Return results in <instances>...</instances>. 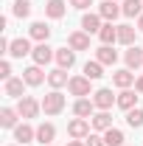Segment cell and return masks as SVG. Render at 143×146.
<instances>
[{
	"label": "cell",
	"mask_w": 143,
	"mask_h": 146,
	"mask_svg": "<svg viewBox=\"0 0 143 146\" xmlns=\"http://www.w3.org/2000/svg\"><path fill=\"white\" fill-rule=\"evenodd\" d=\"M42 110H45V115H59V112L65 110V96L59 90L48 93V96L42 98Z\"/></svg>",
	"instance_id": "1"
},
{
	"label": "cell",
	"mask_w": 143,
	"mask_h": 146,
	"mask_svg": "<svg viewBox=\"0 0 143 146\" xmlns=\"http://www.w3.org/2000/svg\"><path fill=\"white\" fill-rule=\"evenodd\" d=\"M39 107H42V104H36V98L23 96V98H20V104H17V112H20V118H36Z\"/></svg>",
	"instance_id": "2"
},
{
	"label": "cell",
	"mask_w": 143,
	"mask_h": 146,
	"mask_svg": "<svg viewBox=\"0 0 143 146\" xmlns=\"http://www.w3.org/2000/svg\"><path fill=\"white\" fill-rule=\"evenodd\" d=\"M115 101H118V98H115V96H112V90H107V87H101V90L93 93V104H95L98 110H109Z\"/></svg>",
	"instance_id": "3"
},
{
	"label": "cell",
	"mask_w": 143,
	"mask_h": 146,
	"mask_svg": "<svg viewBox=\"0 0 143 146\" xmlns=\"http://www.w3.org/2000/svg\"><path fill=\"white\" fill-rule=\"evenodd\" d=\"M90 82L93 79H87V76H73L70 82H68V90L73 96H90Z\"/></svg>",
	"instance_id": "4"
},
{
	"label": "cell",
	"mask_w": 143,
	"mask_h": 146,
	"mask_svg": "<svg viewBox=\"0 0 143 146\" xmlns=\"http://www.w3.org/2000/svg\"><path fill=\"white\" fill-rule=\"evenodd\" d=\"M31 56H34V62H36V65L42 68V65H48V62H51L56 54H54V48H48V42H39V45L34 48V54H31Z\"/></svg>",
	"instance_id": "5"
},
{
	"label": "cell",
	"mask_w": 143,
	"mask_h": 146,
	"mask_svg": "<svg viewBox=\"0 0 143 146\" xmlns=\"http://www.w3.org/2000/svg\"><path fill=\"white\" fill-rule=\"evenodd\" d=\"M68 45H70L73 51H87L90 48V34L87 31H73V34L68 36Z\"/></svg>",
	"instance_id": "6"
},
{
	"label": "cell",
	"mask_w": 143,
	"mask_h": 146,
	"mask_svg": "<svg viewBox=\"0 0 143 146\" xmlns=\"http://www.w3.org/2000/svg\"><path fill=\"white\" fill-rule=\"evenodd\" d=\"M9 54L14 56V59H23L25 54H34V48H31V42H28V39H23V36H20V39H11Z\"/></svg>",
	"instance_id": "7"
},
{
	"label": "cell",
	"mask_w": 143,
	"mask_h": 146,
	"mask_svg": "<svg viewBox=\"0 0 143 146\" xmlns=\"http://www.w3.org/2000/svg\"><path fill=\"white\" fill-rule=\"evenodd\" d=\"M68 132H70V138H76V141H81V138H87V135H90V124L84 121V118H76V121H70V127H68Z\"/></svg>",
	"instance_id": "8"
},
{
	"label": "cell",
	"mask_w": 143,
	"mask_h": 146,
	"mask_svg": "<svg viewBox=\"0 0 143 146\" xmlns=\"http://www.w3.org/2000/svg\"><path fill=\"white\" fill-rule=\"evenodd\" d=\"M56 62H59V68L62 70H70L73 62H76V51H68V48H56Z\"/></svg>",
	"instance_id": "9"
},
{
	"label": "cell",
	"mask_w": 143,
	"mask_h": 146,
	"mask_svg": "<svg viewBox=\"0 0 143 146\" xmlns=\"http://www.w3.org/2000/svg\"><path fill=\"white\" fill-rule=\"evenodd\" d=\"M23 79H25V84H42L48 76L42 73L39 65H31V68H25V70H23Z\"/></svg>",
	"instance_id": "10"
},
{
	"label": "cell",
	"mask_w": 143,
	"mask_h": 146,
	"mask_svg": "<svg viewBox=\"0 0 143 146\" xmlns=\"http://www.w3.org/2000/svg\"><path fill=\"white\" fill-rule=\"evenodd\" d=\"M101 14H84V17H81V28H84V31H87V34H98V31H101Z\"/></svg>",
	"instance_id": "11"
},
{
	"label": "cell",
	"mask_w": 143,
	"mask_h": 146,
	"mask_svg": "<svg viewBox=\"0 0 143 146\" xmlns=\"http://www.w3.org/2000/svg\"><path fill=\"white\" fill-rule=\"evenodd\" d=\"M65 6H68L65 0H48L45 3V14L51 20H59V17H65Z\"/></svg>",
	"instance_id": "12"
},
{
	"label": "cell",
	"mask_w": 143,
	"mask_h": 146,
	"mask_svg": "<svg viewBox=\"0 0 143 146\" xmlns=\"http://www.w3.org/2000/svg\"><path fill=\"white\" fill-rule=\"evenodd\" d=\"M121 11H124V9H118V3H115V0H104V3L98 6V14H101L104 20H115Z\"/></svg>",
	"instance_id": "13"
},
{
	"label": "cell",
	"mask_w": 143,
	"mask_h": 146,
	"mask_svg": "<svg viewBox=\"0 0 143 146\" xmlns=\"http://www.w3.org/2000/svg\"><path fill=\"white\" fill-rule=\"evenodd\" d=\"M124 59H126V68H129V70H132V68H140L143 65V51L138 45H129V51H126Z\"/></svg>",
	"instance_id": "14"
},
{
	"label": "cell",
	"mask_w": 143,
	"mask_h": 146,
	"mask_svg": "<svg viewBox=\"0 0 143 146\" xmlns=\"http://www.w3.org/2000/svg\"><path fill=\"white\" fill-rule=\"evenodd\" d=\"M36 138V132L28 124H20V127H14V141H20V143H31Z\"/></svg>",
	"instance_id": "15"
},
{
	"label": "cell",
	"mask_w": 143,
	"mask_h": 146,
	"mask_svg": "<svg viewBox=\"0 0 143 146\" xmlns=\"http://www.w3.org/2000/svg\"><path fill=\"white\" fill-rule=\"evenodd\" d=\"M95 59H98L101 65H115V62H118V54H115L109 45H101V48L95 51Z\"/></svg>",
	"instance_id": "16"
},
{
	"label": "cell",
	"mask_w": 143,
	"mask_h": 146,
	"mask_svg": "<svg viewBox=\"0 0 143 146\" xmlns=\"http://www.w3.org/2000/svg\"><path fill=\"white\" fill-rule=\"evenodd\" d=\"M132 82H135V73L129 70V68H126V70H118L115 76H112V84H115V87H124V90L132 84Z\"/></svg>",
	"instance_id": "17"
},
{
	"label": "cell",
	"mask_w": 143,
	"mask_h": 146,
	"mask_svg": "<svg viewBox=\"0 0 143 146\" xmlns=\"http://www.w3.org/2000/svg\"><path fill=\"white\" fill-rule=\"evenodd\" d=\"M115 104H118L121 110H126V112H129V110H135V104H138V96H135L132 90H124L121 96H118V101H115Z\"/></svg>",
	"instance_id": "18"
},
{
	"label": "cell",
	"mask_w": 143,
	"mask_h": 146,
	"mask_svg": "<svg viewBox=\"0 0 143 146\" xmlns=\"http://www.w3.org/2000/svg\"><path fill=\"white\" fill-rule=\"evenodd\" d=\"M54 138H56V127L54 124H42V127L36 129V141H39V143H51Z\"/></svg>",
	"instance_id": "19"
},
{
	"label": "cell",
	"mask_w": 143,
	"mask_h": 146,
	"mask_svg": "<svg viewBox=\"0 0 143 146\" xmlns=\"http://www.w3.org/2000/svg\"><path fill=\"white\" fill-rule=\"evenodd\" d=\"M23 82H25V79H6V96L23 98Z\"/></svg>",
	"instance_id": "20"
},
{
	"label": "cell",
	"mask_w": 143,
	"mask_h": 146,
	"mask_svg": "<svg viewBox=\"0 0 143 146\" xmlns=\"http://www.w3.org/2000/svg\"><path fill=\"white\" fill-rule=\"evenodd\" d=\"M104 143L107 146H124V132L115 127H109L107 132H104Z\"/></svg>",
	"instance_id": "21"
},
{
	"label": "cell",
	"mask_w": 143,
	"mask_h": 146,
	"mask_svg": "<svg viewBox=\"0 0 143 146\" xmlns=\"http://www.w3.org/2000/svg\"><path fill=\"white\" fill-rule=\"evenodd\" d=\"M98 36H101V42H104V45H112V42L118 39V28H115L112 23H107V25H101Z\"/></svg>",
	"instance_id": "22"
},
{
	"label": "cell",
	"mask_w": 143,
	"mask_h": 146,
	"mask_svg": "<svg viewBox=\"0 0 143 146\" xmlns=\"http://www.w3.org/2000/svg\"><path fill=\"white\" fill-rule=\"evenodd\" d=\"M124 14L126 17H140L143 14V0H124Z\"/></svg>",
	"instance_id": "23"
},
{
	"label": "cell",
	"mask_w": 143,
	"mask_h": 146,
	"mask_svg": "<svg viewBox=\"0 0 143 146\" xmlns=\"http://www.w3.org/2000/svg\"><path fill=\"white\" fill-rule=\"evenodd\" d=\"M70 79H68V73L62 70V68H56V70H51L48 73V84L51 87H62V84H68Z\"/></svg>",
	"instance_id": "24"
},
{
	"label": "cell",
	"mask_w": 143,
	"mask_h": 146,
	"mask_svg": "<svg viewBox=\"0 0 143 146\" xmlns=\"http://www.w3.org/2000/svg\"><path fill=\"white\" fill-rule=\"evenodd\" d=\"M93 107H95L93 101H87V98H79V101L73 104V112H76L79 118H87V115H93Z\"/></svg>",
	"instance_id": "25"
},
{
	"label": "cell",
	"mask_w": 143,
	"mask_h": 146,
	"mask_svg": "<svg viewBox=\"0 0 143 146\" xmlns=\"http://www.w3.org/2000/svg\"><path fill=\"white\" fill-rule=\"evenodd\" d=\"M93 127L95 129H101V132H107L109 127H112V118H109V112H98V115H93Z\"/></svg>",
	"instance_id": "26"
},
{
	"label": "cell",
	"mask_w": 143,
	"mask_h": 146,
	"mask_svg": "<svg viewBox=\"0 0 143 146\" xmlns=\"http://www.w3.org/2000/svg\"><path fill=\"white\" fill-rule=\"evenodd\" d=\"M31 36H34V39H39V42H48L51 28H48L45 23H34V25H31Z\"/></svg>",
	"instance_id": "27"
},
{
	"label": "cell",
	"mask_w": 143,
	"mask_h": 146,
	"mask_svg": "<svg viewBox=\"0 0 143 146\" xmlns=\"http://www.w3.org/2000/svg\"><path fill=\"white\" fill-rule=\"evenodd\" d=\"M118 42L132 45V42H135V28H132V25H118Z\"/></svg>",
	"instance_id": "28"
},
{
	"label": "cell",
	"mask_w": 143,
	"mask_h": 146,
	"mask_svg": "<svg viewBox=\"0 0 143 146\" xmlns=\"http://www.w3.org/2000/svg\"><path fill=\"white\" fill-rule=\"evenodd\" d=\"M17 115L20 112H14V110H3V112H0V127H6V129H11L14 127V124H17Z\"/></svg>",
	"instance_id": "29"
},
{
	"label": "cell",
	"mask_w": 143,
	"mask_h": 146,
	"mask_svg": "<svg viewBox=\"0 0 143 146\" xmlns=\"http://www.w3.org/2000/svg\"><path fill=\"white\" fill-rule=\"evenodd\" d=\"M126 124H129V127H143V110L140 107H135V110H129V112H126Z\"/></svg>",
	"instance_id": "30"
},
{
	"label": "cell",
	"mask_w": 143,
	"mask_h": 146,
	"mask_svg": "<svg viewBox=\"0 0 143 146\" xmlns=\"http://www.w3.org/2000/svg\"><path fill=\"white\" fill-rule=\"evenodd\" d=\"M84 76H87V79H101V76H104V73H101V62H98V59H95V62H87V65H84Z\"/></svg>",
	"instance_id": "31"
},
{
	"label": "cell",
	"mask_w": 143,
	"mask_h": 146,
	"mask_svg": "<svg viewBox=\"0 0 143 146\" xmlns=\"http://www.w3.org/2000/svg\"><path fill=\"white\" fill-rule=\"evenodd\" d=\"M28 14H31V3H28V0H17V3H14V17H28Z\"/></svg>",
	"instance_id": "32"
},
{
	"label": "cell",
	"mask_w": 143,
	"mask_h": 146,
	"mask_svg": "<svg viewBox=\"0 0 143 146\" xmlns=\"http://www.w3.org/2000/svg\"><path fill=\"white\" fill-rule=\"evenodd\" d=\"M0 79H11V65L9 62H0Z\"/></svg>",
	"instance_id": "33"
},
{
	"label": "cell",
	"mask_w": 143,
	"mask_h": 146,
	"mask_svg": "<svg viewBox=\"0 0 143 146\" xmlns=\"http://www.w3.org/2000/svg\"><path fill=\"white\" fill-rule=\"evenodd\" d=\"M87 146H107V143H104V138H98V135H87Z\"/></svg>",
	"instance_id": "34"
},
{
	"label": "cell",
	"mask_w": 143,
	"mask_h": 146,
	"mask_svg": "<svg viewBox=\"0 0 143 146\" xmlns=\"http://www.w3.org/2000/svg\"><path fill=\"white\" fill-rule=\"evenodd\" d=\"M73 9H87V6H93V0H70Z\"/></svg>",
	"instance_id": "35"
},
{
	"label": "cell",
	"mask_w": 143,
	"mask_h": 146,
	"mask_svg": "<svg viewBox=\"0 0 143 146\" xmlns=\"http://www.w3.org/2000/svg\"><path fill=\"white\" fill-rule=\"evenodd\" d=\"M135 90H138V93H143V76L138 79V82H135Z\"/></svg>",
	"instance_id": "36"
},
{
	"label": "cell",
	"mask_w": 143,
	"mask_h": 146,
	"mask_svg": "<svg viewBox=\"0 0 143 146\" xmlns=\"http://www.w3.org/2000/svg\"><path fill=\"white\" fill-rule=\"evenodd\" d=\"M68 146H87V143H81V141H70Z\"/></svg>",
	"instance_id": "37"
},
{
	"label": "cell",
	"mask_w": 143,
	"mask_h": 146,
	"mask_svg": "<svg viewBox=\"0 0 143 146\" xmlns=\"http://www.w3.org/2000/svg\"><path fill=\"white\" fill-rule=\"evenodd\" d=\"M138 28H140V31H143V14H140V17H138Z\"/></svg>",
	"instance_id": "38"
}]
</instances>
